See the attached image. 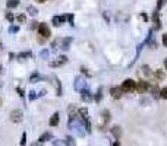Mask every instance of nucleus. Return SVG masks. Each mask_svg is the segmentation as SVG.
Masks as SVG:
<instances>
[{"label": "nucleus", "mask_w": 167, "mask_h": 146, "mask_svg": "<svg viewBox=\"0 0 167 146\" xmlns=\"http://www.w3.org/2000/svg\"><path fill=\"white\" fill-rule=\"evenodd\" d=\"M51 137H53L51 133H50V132H47V133H44L43 136H40V139H38L40 142H38V143H44V142H47V140H50Z\"/></svg>", "instance_id": "nucleus-14"}, {"label": "nucleus", "mask_w": 167, "mask_h": 146, "mask_svg": "<svg viewBox=\"0 0 167 146\" xmlns=\"http://www.w3.org/2000/svg\"><path fill=\"white\" fill-rule=\"evenodd\" d=\"M6 6H8L9 9H13V7H18V6H19V0H8Z\"/></svg>", "instance_id": "nucleus-16"}, {"label": "nucleus", "mask_w": 167, "mask_h": 146, "mask_svg": "<svg viewBox=\"0 0 167 146\" xmlns=\"http://www.w3.org/2000/svg\"><path fill=\"white\" fill-rule=\"evenodd\" d=\"M151 94H153V98H156V100L161 98V97H160V89H158V86H153V88H151Z\"/></svg>", "instance_id": "nucleus-17"}, {"label": "nucleus", "mask_w": 167, "mask_h": 146, "mask_svg": "<svg viewBox=\"0 0 167 146\" xmlns=\"http://www.w3.org/2000/svg\"><path fill=\"white\" fill-rule=\"evenodd\" d=\"M103 117H104V123H109V120H110V112L107 111V110H104L103 114H101Z\"/></svg>", "instance_id": "nucleus-22"}, {"label": "nucleus", "mask_w": 167, "mask_h": 146, "mask_svg": "<svg viewBox=\"0 0 167 146\" xmlns=\"http://www.w3.org/2000/svg\"><path fill=\"white\" fill-rule=\"evenodd\" d=\"M28 97H29V100H35V98H37V95H35L34 91H29V92H28Z\"/></svg>", "instance_id": "nucleus-33"}, {"label": "nucleus", "mask_w": 167, "mask_h": 146, "mask_svg": "<svg viewBox=\"0 0 167 146\" xmlns=\"http://www.w3.org/2000/svg\"><path fill=\"white\" fill-rule=\"evenodd\" d=\"M66 63H67V57L66 56H59L54 61L50 63V66H51V67H60V66H63V64H66Z\"/></svg>", "instance_id": "nucleus-5"}, {"label": "nucleus", "mask_w": 167, "mask_h": 146, "mask_svg": "<svg viewBox=\"0 0 167 146\" xmlns=\"http://www.w3.org/2000/svg\"><path fill=\"white\" fill-rule=\"evenodd\" d=\"M45 94H47V92H45V89H43L41 92H40V94H38V95H37V97H44Z\"/></svg>", "instance_id": "nucleus-38"}, {"label": "nucleus", "mask_w": 167, "mask_h": 146, "mask_svg": "<svg viewBox=\"0 0 167 146\" xmlns=\"http://www.w3.org/2000/svg\"><path fill=\"white\" fill-rule=\"evenodd\" d=\"M101 95H103V88H98V92H97V95H95V101L97 102L101 101Z\"/></svg>", "instance_id": "nucleus-27"}, {"label": "nucleus", "mask_w": 167, "mask_h": 146, "mask_svg": "<svg viewBox=\"0 0 167 146\" xmlns=\"http://www.w3.org/2000/svg\"><path fill=\"white\" fill-rule=\"evenodd\" d=\"M9 32H11V34H16V32H19V26H15V25L11 26V28H9Z\"/></svg>", "instance_id": "nucleus-29"}, {"label": "nucleus", "mask_w": 167, "mask_h": 146, "mask_svg": "<svg viewBox=\"0 0 167 146\" xmlns=\"http://www.w3.org/2000/svg\"><path fill=\"white\" fill-rule=\"evenodd\" d=\"M31 28H38V22H31Z\"/></svg>", "instance_id": "nucleus-39"}, {"label": "nucleus", "mask_w": 167, "mask_h": 146, "mask_svg": "<svg viewBox=\"0 0 167 146\" xmlns=\"http://www.w3.org/2000/svg\"><path fill=\"white\" fill-rule=\"evenodd\" d=\"M81 70H82V73H85L87 76H91V75H89L88 72H87V69H85V67H82V69H81Z\"/></svg>", "instance_id": "nucleus-40"}, {"label": "nucleus", "mask_w": 167, "mask_h": 146, "mask_svg": "<svg viewBox=\"0 0 167 146\" xmlns=\"http://www.w3.org/2000/svg\"><path fill=\"white\" fill-rule=\"evenodd\" d=\"M28 13L31 15V16H37V13H38V10H37V7H34V6H28Z\"/></svg>", "instance_id": "nucleus-19"}, {"label": "nucleus", "mask_w": 167, "mask_h": 146, "mask_svg": "<svg viewBox=\"0 0 167 146\" xmlns=\"http://www.w3.org/2000/svg\"><path fill=\"white\" fill-rule=\"evenodd\" d=\"M156 76H157V79L163 80V79L166 78V73H164V72H161V70H157V72H156Z\"/></svg>", "instance_id": "nucleus-23"}, {"label": "nucleus", "mask_w": 167, "mask_h": 146, "mask_svg": "<svg viewBox=\"0 0 167 146\" xmlns=\"http://www.w3.org/2000/svg\"><path fill=\"white\" fill-rule=\"evenodd\" d=\"M122 89H123V92H126V94L134 92V91L136 89V82H135L134 79H126V80H123Z\"/></svg>", "instance_id": "nucleus-1"}, {"label": "nucleus", "mask_w": 167, "mask_h": 146, "mask_svg": "<svg viewBox=\"0 0 167 146\" xmlns=\"http://www.w3.org/2000/svg\"><path fill=\"white\" fill-rule=\"evenodd\" d=\"M81 98H82L84 102H91L92 101V94H91L87 88H84V89L81 91Z\"/></svg>", "instance_id": "nucleus-8"}, {"label": "nucleus", "mask_w": 167, "mask_h": 146, "mask_svg": "<svg viewBox=\"0 0 167 146\" xmlns=\"http://www.w3.org/2000/svg\"><path fill=\"white\" fill-rule=\"evenodd\" d=\"M37 1H40V3H44L45 0H37Z\"/></svg>", "instance_id": "nucleus-43"}, {"label": "nucleus", "mask_w": 167, "mask_h": 146, "mask_svg": "<svg viewBox=\"0 0 167 146\" xmlns=\"http://www.w3.org/2000/svg\"><path fill=\"white\" fill-rule=\"evenodd\" d=\"M110 95L114 98V100H119V98H122V95H123V89H122V86L119 88V86H114V88H111L110 89Z\"/></svg>", "instance_id": "nucleus-7"}, {"label": "nucleus", "mask_w": 167, "mask_h": 146, "mask_svg": "<svg viewBox=\"0 0 167 146\" xmlns=\"http://www.w3.org/2000/svg\"><path fill=\"white\" fill-rule=\"evenodd\" d=\"M28 57H31V51H25V53H21V54L18 56V58L23 60V58H28Z\"/></svg>", "instance_id": "nucleus-24"}, {"label": "nucleus", "mask_w": 167, "mask_h": 146, "mask_svg": "<svg viewBox=\"0 0 167 146\" xmlns=\"http://www.w3.org/2000/svg\"><path fill=\"white\" fill-rule=\"evenodd\" d=\"M37 29H38V35H41L43 38H45V40H47V38L51 35V32H50V28H48L45 23H38V28H37Z\"/></svg>", "instance_id": "nucleus-3"}, {"label": "nucleus", "mask_w": 167, "mask_h": 146, "mask_svg": "<svg viewBox=\"0 0 167 146\" xmlns=\"http://www.w3.org/2000/svg\"><path fill=\"white\" fill-rule=\"evenodd\" d=\"M67 19H69V22H70V25L73 26L75 23H73V15H67Z\"/></svg>", "instance_id": "nucleus-35"}, {"label": "nucleus", "mask_w": 167, "mask_h": 146, "mask_svg": "<svg viewBox=\"0 0 167 146\" xmlns=\"http://www.w3.org/2000/svg\"><path fill=\"white\" fill-rule=\"evenodd\" d=\"M111 133L114 135V137H116V139H119V137L122 136V129H120L119 126H114V127L111 129Z\"/></svg>", "instance_id": "nucleus-13"}, {"label": "nucleus", "mask_w": 167, "mask_h": 146, "mask_svg": "<svg viewBox=\"0 0 167 146\" xmlns=\"http://www.w3.org/2000/svg\"><path fill=\"white\" fill-rule=\"evenodd\" d=\"M6 19H8V21H13V15H12L11 12H8V13H6Z\"/></svg>", "instance_id": "nucleus-34"}, {"label": "nucleus", "mask_w": 167, "mask_h": 146, "mask_svg": "<svg viewBox=\"0 0 167 146\" xmlns=\"http://www.w3.org/2000/svg\"><path fill=\"white\" fill-rule=\"evenodd\" d=\"M160 97H161L163 100H167V86H166V88H163V89L160 91Z\"/></svg>", "instance_id": "nucleus-26"}, {"label": "nucleus", "mask_w": 167, "mask_h": 146, "mask_svg": "<svg viewBox=\"0 0 167 146\" xmlns=\"http://www.w3.org/2000/svg\"><path fill=\"white\" fill-rule=\"evenodd\" d=\"M18 92H19V95H21V97H23V91L21 89V88H18Z\"/></svg>", "instance_id": "nucleus-41"}, {"label": "nucleus", "mask_w": 167, "mask_h": 146, "mask_svg": "<svg viewBox=\"0 0 167 146\" xmlns=\"http://www.w3.org/2000/svg\"><path fill=\"white\" fill-rule=\"evenodd\" d=\"M65 145H70V146H73L75 145V140L69 136V137H66V140H65Z\"/></svg>", "instance_id": "nucleus-28"}, {"label": "nucleus", "mask_w": 167, "mask_h": 146, "mask_svg": "<svg viewBox=\"0 0 167 146\" xmlns=\"http://www.w3.org/2000/svg\"><path fill=\"white\" fill-rule=\"evenodd\" d=\"M66 19H67V16H65V15H63V16H54L51 22H53V25H54V26H60L62 23H65V21H66Z\"/></svg>", "instance_id": "nucleus-10"}, {"label": "nucleus", "mask_w": 167, "mask_h": 146, "mask_svg": "<svg viewBox=\"0 0 167 146\" xmlns=\"http://www.w3.org/2000/svg\"><path fill=\"white\" fill-rule=\"evenodd\" d=\"M53 145H65V140H54Z\"/></svg>", "instance_id": "nucleus-37"}, {"label": "nucleus", "mask_w": 167, "mask_h": 146, "mask_svg": "<svg viewBox=\"0 0 167 146\" xmlns=\"http://www.w3.org/2000/svg\"><path fill=\"white\" fill-rule=\"evenodd\" d=\"M142 70H144V75H147V76H151V72H150L148 66H144V67H142Z\"/></svg>", "instance_id": "nucleus-32"}, {"label": "nucleus", "mask_w": 167, "mask_h": 146, "mask_svg": "<svg viewBox=\"0 0 167 146\" xmlns=\"http://www.w3.org/2000/svg\"><path fill=\"white\" fill-rule=\"evenodd\" d=\"M161 41H163V45H164V47H167V34L163 35V40H161Z\"/></svg>", "instance_id": "nucleus-36"}, {"label": "nucleus", "mask_w": 167, "mask_h": 146, "mask_svg": "<svg viewBox=\"0 0 167 146\" xmlns=\"http://www.w3.org/2000/svg\"><path fill=\"white\" fill-rule=\"evenodd\" d=\"M73 88H75V91H78V92H81L84 88H87L85 79L82 78V76H76V78H75V82H73Z\"/></svg>", "instance_id": "nucleus-2"}, {"label": "nucleus", "mask_w": 167, "mask_h": 146, "mask_svg": "<svg viewBox=\"0 0 167 146\" xmlns=\"http://www.w3.org/2000/svg\"><path fill=\"white\" fill-rule=\"evenodd\" d=\"M41 79H45V78L41 76L40 73H32L31 78H29V82H31V83H35V82H38V80H41Z\"/></svg>", "instance_id": "nucleus-12"}, {"label": "nucleus", "mask_w": 167, "mask_h": 146, "mask_svg": "<svg viewBox=\"0 0 167 146\" xmlns=\"http://www.w3.org/2000/svg\"><path fill=\"white\" fill-rule=\"evenodd\" d=\"M50 56V50H41L40 51V58H48Z\"/></svg>", "instance_id": "nucleus-20"}, {"label": "nucleus", "mask_w": 167, "mask_h": 146, "mask_svg": "<svg viewBox=\"0 0 167 146\" xmlns=\"http://www.w3.org/2000/svg\"><path fill=\"white\" fill-rule=\"evenodd\" d=\"M78 114L81 115V118H88V110L87 108H79Z\"/></svg>", "instance_id": "nucleus-18"}, {"label": "nucleus", "mask_w": 167, "mask_h": 146, "mask_svg": "<svg viewBox=\"0 0 167 146\" xmlns=\"http://www.w3.org/2000/svg\"><path fill=\"white\" fill-rule=\"evenodd\" d=\"M21 145H26V133H25V132H23L22 133V139H21Z\"/></svg>", "instance_id": "nucleus-31"}, {"label": "nucleus", "mask_w": 167, "mask_h": 146, "mask_svg": "<svg viewBox=\"0 0 167 146\" xmlns=\"http://www.w3.org/2000/svg\"><path fill=\"white\" fill-rule=\"evenodd\" d=\"M16 21L19 23H25V21H26V18H25V15H19L18 18H16Z\"/></svg>", "instance_id": "nucleus-30"}, {"label": "nucleus", "mask_w": 167, "mask_h": 146, "mask_svg": "<svg viewBox=\"0 0 167 146\" xmlns=\"http://www.w3.org/2000/svg\"><path fill=\"white\" fill-rule=\"evenodd\" d=\"M150 89V83L147 82V80H138L136 82V89L139 94H144V92H147V91Z\"/></svg>", "instance_id": "nucleus-4"}, {"label": "nucleus", "mask_w": 167, "mask_h": 146, "mask_svg": "<svg viewBox=\"0 0 167 146\" xmlns=\"http://www.w3.org/2000/svg\"><path fill=\"white\" fill-rule=\"evenodd\" d=\"M22 117H23V114L21 110H13V111L11 112V120L13 123H21V121H22Z\"/></svg>", "instance_id": "nucleus-6"}, {"label": "nucleus", "mask_w": 167, "mask_h": 146, "mask_svg": "<svg viewBox=\"0 0 167 146\" xmlns=\"http://www.w3.org/2000/svg\"><path fill=\"white\" fill-rule=\"evenodd\" d=\"M164 67L167 69V58H166V60H164Z\"/></svg>", "instance_id": "nucleus-42"}, {"label": "nucleus", "mask_w": 167, "mask_h": 146, "mask_svg": "<svg viewBox=\"0 0 167 146\" xmlns=\"http://www.w3.org/2000/svg\"><path fill=\"white\" fill-rule=\"evenodd\" d=\"M70 43H72V38H63V40H62V43H60V47H59V48H62L63 51H66V50H69V45H70Z\"/></svg>", "instance_id": "nucleus-11"}, {"label": "nucleus", "mask_w": 167, "mask_h": 146, "mask_svg": "<svg viewBox=\"0 0 167 146\" xmlns=\"http://www.w3.org/2000/svg\"><path fill=\"white\" fill-rule=\"evenodd\" d=\"M59 124V112H54L50 118V126H57Z\"/></svg>", "instance_id": "nucleus-15"}, {"label": "nucleus", "mask_w": 167, "mask_h": 146, "mask_svg": "<svg viewBox=\"0 0 167 146\" xmlns=\"http://www.w3.org/2000/svg\"><path fill=\"white\" fill-rule=\"evenodd\" d=\"M54 79V83H56V86H57V95L60 97L62 95V86H60V82H59V79L57 78H53Z\"/></svg>", "instance_id": "nucleus-21"}, {"label": "nucleus", "mask_w": 167, "mask_h": 146, "mask_svg": "<svg viewBox=\"0 0 167 146\" xmlns=\"http://www.w3.org/2000/svg\"><path fill=\"white\" fill-rule=\"evenodd\" d=\"M153 22H154V28H153V31H157V29H160V12L156 10L153 13Z\"/></svg>", "instance_id": "nucleus-9"}, {"label": "nucleus", "mask_w": 167, "mask_h": 146, "mask_svg": "<svg viewBox=\"0 0 167 146\" xmlns=\"http://www.w3.org/2000/svg\"><path fill=\"white\" fill-rule=\"evenodd\" d=\"M166 3H167V0H158V1H157V10H160Z\"/></svg>", "instance_id": "nucleus-25"}]
</instances>
